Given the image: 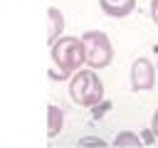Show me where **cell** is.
<instances>
[{
    "label": "cell",
    "mask_w": 158,
    "mask_h": 148,
    "mask_svg": "<svg viewBox=\"0 0 158 148\" xmlns=\"http://www.w3.org/2000/svg\"><path fill=\"white\" fill-rule=\"evenodd\" d=\"M49 54H52L54 67L59 69L57 74L59 79L74 74L84 62V47L79 37H59L54 44H49Z\"/></svg>",
    "instance_id": "6da1fadb"
},
{
    "label": "cell",
    "mask_w": 158,
    "mask_h": 148,
    "mask_svg": "<svg viewBox=\"0 0 158 148\" xmlns=\"http://www.w3.org/2000/svg\"><path fill=\"white\" fill-rule=\"evenodd\" d=\"M69 96L79 106H94V104H99L104 99V84H101L99 74L91 72V69L77 72L72 76V81H69Z\"/></svg>",
    "instance_id": "7a4b0ae2"
},
{
    "label": "cell",
    "mask_w": 158,
    "mask_h": 148,
    "mask_svg": "<svg viewBox=\"0 0 158 148\" xmlns=\"http://www.w3.org/2000/svg\"><path fill=\"white\" fill-rule=\"evenodd\" d=\"M81 47H84V62L91 69H104L114 59V49L109 37L101 30H89L81 35Z\"/></svg>",
    "instance_id": "3957f363"
},
{
    "label": "cell",
    "mask_w": 158,
    "mask_h": 148,
    "mask_svg": "<svg viewBox=\"0 0 158 148\" xmlns=\"http://www.w3.org/2000/svg\"><path fill=\"white\" fill-rule=\"evenodd\" d=\"M156 84V67L151 59L138 57L131 64V89L133 91H148Z\"/></svg>",
    "instance_id": "277c9868"
},
{
    "label": "cell",
    "mask_w": 158,
    "mask_h": 148,
    "mask_svg": "<svg viewBox=\"0 0 158 148\" xmlns=\"http://www.w3.org/2000/svg\"><path fill=\"white\" fill-rule=\"evenodd\" d=\"M99 5L109 17H126L136 10V0H99Z\"/></svg>",
    "instance_id": "5b68a950"
},
{
    "label": "cell",
    "mask_w": 158,
    "mask_h": 148,
    "mask_svg": "<svg viewBox=\"0 0 158 148\" xmlns=\"http://www.w3.org/2000/svg\"><path fill=\"white\" fill-rule=\"evenodd\" d=\"M47 15H49V44H54L59 39L62 30H64V17H62V12L57 7H49Z\"/></svg>",
    "instance_id": "8992f818"
},
{
    "label": "cell",
    "mask_w": 158,
    "mask_h": 148,
    "mask_svg": "<svg viewBox=\"0 0 158 148\" xmlns=\"http://www.w3.org/2000/svg\"><path fill=\"white\" fill-rule=\"evenodd\" d=\"M47 116H49V121H47V136L54 138V136L62 131V121H64L62 109H59V106H47Z\"/></svg>",
    "instance_id": "52a82bcc"
},
{
    "label": "cell",
    "mask_w": 158,
    "mask_h": 148,
    "mask_svg": "<svg viewBox=\"0 0 158 148\" xmlns=\"http://www.w3.org/2000/svg\"><path fill=\"white\" fill-rule=\"evenodd\" d=\"M114 146H116V148H123V146H141V138H138L136 133H131V131H123V133H118V136L114 138Z\"/></svg>",
    "instance_id": "ba28073f"
},
{
    "label": "cell",
    "mask_w": 158,
    "mask_h": 148,
    "mask_svg": "<svg viewBox=\"0 0 158 148\" xmlns=\"http://www.w3.org/2000/svg\"><path fill=\"white\" fill-rule=\"evenodd\" d=\"M151 133L158 138V109H156V113H153V121H151Z\"/></svg>",
    "instance_id": "9c48e42d"
},
{
    "label": "cell",
    "mask_w": 158,
    "mask_h": 148,
    "mask_svg": "<svg viewBox=\"0 0 158 148\" xmlns=\"http://www.w3.org/2000/svg\"><path fill=\"white\" fill-rule=\"evenodd\" d=\"M151 17H153V22L158 25V0H151Z\"/></svg>",
    "instance_id": "30bf717a"
},
{
    "label": "cell",
    "mask_w": 158,
    "mask_h": 148,
    "mask_svg": "<svg viewBox=\"0 0 158 148\" xmlns=\"http://www.w3.org/2000/svg\"><path fill=\"white\" fill-rule=\"evenodd\" d=\"M156 69H158V67H156Z\"/></svg>",
    "instance_id": "8fae6325"
}]
</instances>
